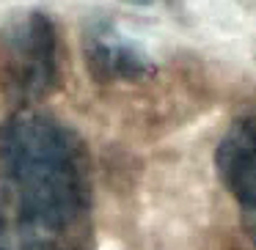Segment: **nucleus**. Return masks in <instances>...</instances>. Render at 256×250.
Wrapping results in <instances>:
<instances>
[{
    "instance_id": "obj_3",
    "label": "nucleus",
    "mask_w": 256,
    "mask_h": 250,
    "mask_svg": "<svg viewBox=\"0 0 256 250\" xmlns=\"http://www.w3.org/2000/svg\"><path fill=\"white\" fill-rule=\"evenodd\" d=\"M215 168L223 187L240 206V220L256 245V113L228 124L215 151Z\"/></svg>"
},
{
    "instance_id": "obj_5",
    "label": "nucleus",
    "mask_w": 256,
    "mask_h": 250,
    "mask_svg": "<svg viewBox=\"0 0 256 250\" xmlns=\"http://www.w3.org/2000/svg\"><path fill=\"white\" fill-rule=\"evenodd\" d=\"M0 250H20L17 234H14V226H12V217H8L6 206H3V198H0Z\"/></svg>"
},
{
    "instance_id": "obj_1",
    "label": "nucleus",
    "mask_w": 256,
    "mask_h": 250,
    "mask_svg": "<svg viewBox=\"0 0 256 250\" xmlns=\"http://www.w3.org/2000/svg\"><path fill=\"white\" fill-rule=\"evenodd\" d=\"M0 165L20 250H94L91 160L69 124L17 110L0 129Z\"/></svg>"
},
{
    "instance_id": "obj_2",
    "label": "nucleus",
    "mask_w": 256,
    "mask_h": 250,
    "mask_svg": "<svg viewBox=\"0 0 256 250\" xmlns=\"http://www.w3.org/2000/svg\"><path fill=\"white\" fill-rule=\"evenodd\" d=\"M8 80L20 96H42L58 83V36L44 14H28L12 30Z\"/></svg>"
},
{
    "instance_id": "obj_4",
    "label": "nucleus",
    "mask_w": 256,
    "mask_h": 250,
    "mask_svg": "<svg viewBox=\"0 0 256 250\" xmlns=\"http://www.w3.org/2000/svg\"><path fill=\"white\" fill-rule=\"evenodd\" d=\"M83 55L91 77L102 83H135L154 74L157 69L149 50L113 25L88 28Z\"/></svg>"
}]
</instances>
